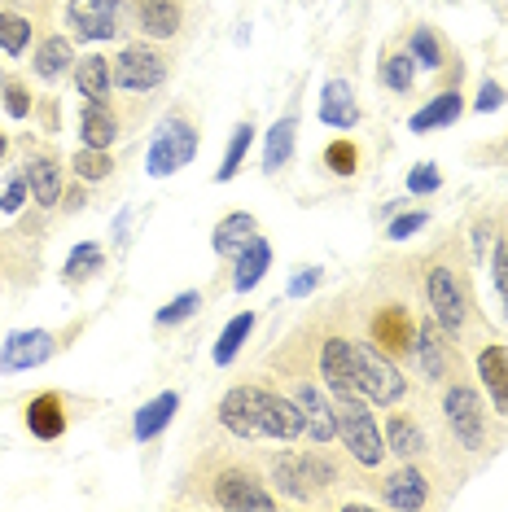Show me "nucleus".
Here are the masks:
<instances>
[{"instance_id": "1", "label": "nucleus", "mask_w": 508, "mask_h": 512, "mask_svg": "<svg viewBox=\"0 0 508 512\" xmlns=\"http://www.w3.org/2000/svg\"><path fill=\"white\" fill-rule=\"evenodd\" d=\"M320 377L333 394H364L377 407H395L408 390L395 359L368 342H351V337H329L320 346Z\"/></svg>"}, {"instance_id": "2", "label": "nucleus", "mask_w": 508, "mask_h": 512, "mask_svg": "<svg viewBox=\"0 0 508 512\" xmlns=\"http://www.w3.org/2000/svg\"><path fill=\"white\" fill-rule=\"evenodd\" d=\"M219 425L237 438H281L290 442L303 434V412L294 399H281L259 386H237L219 399Z\"/></svg>"}, {"instance_id": "3", "label": "nucleus", "mask_w": 508, "mask_h": 512, "mask_svg": "<svg viewBox=\"0 0 508 512\" xmlns=\"http://www.w3.org/2000/svg\"><path fill=\"white\" fill-rule=\"evenodd\" d=\"M333 412H338V438L346 442V451H351L364 469L381 464L386 447H381V434H377L373 416H368V407H364V394H338V399H333Z\"/></svg>"}, {"instance_id": "4", "label": "nucleus", "mask_w": 508, "mask_h": 512, "mask_svg": "<svg viewBox=\"0 0 508 512\" xmlns=\"http://www.w3.org/2000/svg\"><path fill=\"white\" fill-rule=\"evenodd\" d=\"M193 154H198V132H193L184 119H163L154 132V141H149V154H145V171L154 180H167L171 171H180L184 162H193Z\"/></svg>"}, {"instance_id": "5", "label": "nucleus", "mask_w": 508, "mask_h": 512, "mask_svg": "<svg viewBox=\"0 0 508 512\" xmlns=\"http://www.w3.org/2000/svg\"><path fill=\"white\" fill-rule=\"evenodd\" d=\"M110 75H114V88L123 92H149L167 79V57H158L149 44H132V49L114 57Z\"/></svg>"}, {"instance_id": "6", "label": "nucleus", "mask_w": 508, "mask_h": 512, "mask_svg": "<svg viewBox=\"0 0 508 512\" xmlns=\"http://www.w3.org/2000/svg\"><path fill=\"white\" fill-rule=\"evenodd\" d=\"M425 294H430V311L438 320V329L447 337L465 333V294H460V281L452 267H430L425 276Z\"/></svg>"}, {"instance_id": "7", "label": "nucleus", "mask_w": 508, "mask_h": 512, "mask_svg": "<svg viewBox=\"0 0 508 512\" xmlns=\"http://www.w3.org/2000/svg\"><path fill=\"white\" fill-rule=\"evenodd\" d=\"M276 477H281L285 495L311 499L320 486L333 482V469H329V460H320V456H281L276 460Z\"/></svg>"}, {"instance_id": "8", "label": "nucleus", "mask_w": 508, "mask_h": 512, "mask_svg": "<svg viewBox=\"0 0 508 512\" xmlns=\"http://www.w3.org/2000/svg\"><path fill=\"white\" fill-rule=\"evenodd\" d=\"M66 22L79 40H114L119 36V0H71Z\"/></svg>"}, {"instance_id": "9", "label": "nucleus", "mask_w": 508, "mask_h": 512, "mask_svg": "<svg viewBox=\"0 0 508 512\" xmlns=\"http://www.w3.org/2000/svg\"><path fill=\"white\" fill-rule=\"evenodd\" d=\"M368 337H373V346L381 355H408L412 342H417V329H412V316L408 307H399V302H390V307H381L373 316V329H368Z\"/></svg>"}, {"instance_id": "10", "label": "nucleus", "mask_w": 508, "mask_h": 512, "mask_svg": "<svg viewBox=\"0 0 508 512\" xmlns=\"http://www.w3.org/2000/svg\"><path fill=\"white\" fill-rule=\"evenodd\" d=\"M53 359V333L44 329H22V333H9L5 346H0V368L5 372H27V368H40Z\"/></svg>"}, {"instance_id": "11", "label": "nucleus", "mask_w": 508, "mask_h": 512, "mask_svg": "<svg viewBox=\"0 0 508 512\" xmlns=\"http://www.w3.org/2000/svg\"><path fill=\"white\" fill-rule=\"evenodd\" d=\"M443 412H447V425H452V434L465 442L469 451L482 447V403H478V390L469 386H452L443 399Z\"/></svg>"}, {"instance_id": "12", "label": "nucleus", "mask_w": 508, "mask_h": 512, "mask_svg": "<svg viewBox=\"0 0 508 512\" xmlns=\"http://www.w3.org/2000/svg\"><path fill=\"white\" fill-rule=\"evenodd\" d=\"M298 412H303V434L316 442V447H325L329 438H338V412H333V403L325 399V390L320 386H298Z\"/></svg>"}, {"instance_id": "13", "label": "nucleus", "mask_w": 508, "mask_h": 512, "mask_svg": "<svg viewBox=\"0 0 508 512\" xmlns=\"http://www.w3.org/2000/svg\"><path fill=\"white\" fill-rule=\"evenodd\" d=\"M215 504L219 508H276V499L263 491L250 473L228 469V473L215 477Z\"/></svg>"}, {"instance_id": "14", "label": "nucleus", "mask_w": 508, "mask_h": 512, "mask_svg": "<svg viewBox=\"0 0 508 512\" xmlns=\"http://www.w3.org/2000/svg\"><path fill=\"white\" fill-rule=\"evenodd\" d=\"M320 123L338 127V132L360 123V101H355V92L346 79H329L325 92H320Z\"/></svg>"}, {"instance_id": "15", "label": "nucleus", "mask_w": 508, "mask_h": 512, "mask_svg": "<svg viewBox=\"0 0 508 512\" xmlns=\"http://www.w3.org/2000/svg\"><path fill=\"white\" fill-rule=\"evenodd\" d=\"M254 237H259V224H254V215H246V211H233V215H224V219H219V224H215L211 246H215L219 259H237V254L246 250Z\"/></svg>"}, {"instance_id": "16", "label": "nucleus", "mask_w": 508, "mask_h": 512, "mask_svg": "<svg viewBox=\"0 0 508 512\" xmlns=\"http://www.w3.org/2000/svg\"><path fill=\"white\" fill-rule=\"evenodd\" d=\"M27 429L40 442L62 438L66 434V403H62V394H36V399L27 403Z\"/></svg>"}, {"instance_id": "17", "label": "nucleus", "mask_w": 508, "mask_h": 512, "mask_svg": "<svg viewBox=\"0 0 508 512\" xmlns=\"http://www.w3.org/2000/svg\"><path fill=\"white\" fill-rule=\"evenodd\" d=\"M478 377H482V390L491 394L495 412L508 416V351L504 346H487L478 355Z\"/></svg>"}, {"instance_id": "18", "label": "nucleus", "mask_w": 508, "mask_h": 512, "mask_svg": "<svg viewBox=\"0 0 508 512\" xmlns=\"http://www.w3.org/2000/svg\"><path fill=\"white\" fill-rule=\"evenodd\" d=\"M381 499H386L390 508H425V499H430V482H425L417 469H399V473H390L386 482H381Z\"/></svg>"}, {"instance_id": "19", "label": "nucleus", "mask_w": 508, "mask_h": 512, "mask_svg": "<svg viewBox=\"0 0 508 512\" xmlns=\"http://www.w3.org/2000/svg\"><path fill=\"white\" fill-rule=\"evenodd\" d=\"M460 110H465V97H460L456 88H447V92H438V97L425 101V106L408 119V127H412V132H434V127H452V123L460 119Z\"/></svg>"}, {"instance_id": "20", "label": "nucleus", "mask_w": 508, "mask_h": 512, "mask_svg": "<svg viewBox=\"0 0 508 512\" xmlns=\"http://www.w3.org/2000/svg\"><path fill=\"white\" fill-rule=\"evenodd\" d=\"M176 407H180V394L176 390H163L158 399H149L141 412H136V421H132L136 442H149V438L163 434V429L171 425V416H176Z\"/></svg>"}, {"instance_id": "21", "label": "nucleus", "mask_w": 508, "mask_h": 512, "mask_svg": "<svg viewBox=\"0 0 508 512\" xmlns=\"http://www.w3.org/2000/svg\"><path fill=\"white\" fill-rule=\"evenodd\" d=\"M136 18L141 31L154 40H171L180 31V5L176 0H136Z\"/></svg>"}, {"instance_id": "22", "label": "nucleus", "mask_w": 508, "mask_h": 512, "mask_svg": "<svg viewBox=\"0 0 508 512\" xmlns=\"http://www.w3.org/2000/svg\"><path fill=\"white\" fill-rule=\"evenodd\" d=\"M114 136H119V123L106 110V101H88L84 114H79V141L88 149H110Z\"/></svg>"}, {"instance_id": "23", "label": "nucleus", "mask_w": 508, "mask_h": 512, "mask_svg": "<svg viewBox=\"0 0 508 512\" xmlns=\"http://www.w3.org/2000/svg\"><path fill=\"white\" fill-rule=\"evenodd\" d=\"M268 267H272V246L263 237H254L246 250L237 254V272H233V289L237 294H246V289H254L268 276Z\"/></svg>"}, {"instance_id": "24", "label": "nucleus", "mask_w": 508, "mask_h": 512, "mask_svg": "<svg viewBox=\"0 0 508 512\" xmlns=\"http://www.w3.org/2000/svg\"><path fill=\"white\" fill-rule=\"evenodd\" d=\"M294 132H298L294 114H285V119L272 123L268 145H263V171H268V176H276L281 167H290V158H294Z\"/></svg>"}, {"instance_id": "25", "label": "nucleus", "mask_w": 508, "mask_h": 512, "mask_svg": "<svg viewBox=\"0 0 508 512\" xmlns=\"http://www.w3.org/2000/svg\"><path fill=\"white\" fill-rule=\"evenodd\" d=\"M22 176H27V189H31V197H36L40 206H57V202H62V176H57V162L53 158H31Z\"/></svg>"}, {"instance_id": "26", "label": "nucleus", "mask_w": 508, "mask_h": 512, "mask_svg": "<svg viewBox=\"0 0 508 512\" xmlns=\"http://www.w3.org/2000/svg\"><path fill=\"white\" fill-rule=\"evenodd\" d=\"M75 84H79V92H84L88 101H106V92H110V84H114V75H110V62L106 57H79V66H75Z\"/></svg>"}, {"instance_id": "27", "label": "nucleus", "mask_w": 508, "mask_h": 512, "mask_svg": "<svg viewBox=\"0 0 508 512\" xmlns=\"http://www.w3.org/2000/svg\"><path fill=\"white\" fill-rule=\"evenodd\" d=\"M71 62H75V53H71V44H66L62 36H49L36 49V75L44 79V84H53V79H62L66 71H71Z\"/></svg>"}, {"instance_id": "28", "label": "nucleus", "mask_w": 508, "mask_h": 512, "mask_svg": "<svg viewBox=\"0 0 508 512\" xmlns=\"http://www.w3.org/2000/svg\"><path fill=\"white\" fill-rule=\"evenodd\" d=\"M254 333V311H241V316H233V320H228V329L224 333H219V342H215V364L219 368H224V364H233V359H237V351H241V346H246V337Z\"/></svg>"}, {"instance_id": "29", "label": "nucleus", "mask_w": 508, "mask_h": 512, "mask_svg": "<svg viewBox=\"0 0 508 512\" xmlns=\"http://www.w3.org/2000/svg\"><path fill=\"white\" fill-rule=\"evenodd\" d=\"M386 442H390V451H395L399 460H417L421 451H425V434L408 421V416H390V425H386Z\"/></svg>"}, {"instance_id": "30", "label": "nucleus", "mask_w": 508, "mask_h": 512, "mask_svg": "<svg viewBox=\"0 0 508 512\" xmlns=\"http://www.w3.org/2000/svg\"><path fill=\"white\" fill-rule=\"evenodd\" d=\"M412 351H417V364H421V372L430 381H438L443 377V342H438V329L430 320L421 324V333H417V342H412Z\"/></svg>"}, {"instance_id": "31", "label": "nucleus", "mask_w": 508, "mask_h": 512, "mask_svg": "<svg viewBox=\"0 0 508 512\" xmlns=\"http://www.w3.org/2000/svg\"><path fill=\"white\" fill-rule=\"evenodd\" d=\"M101 263H106V254H101L97 241H84V246L71 250V259H66V281H88V276L101 272Z\"/></svg>"}, {"instance_id": "32", "label": "nucleus", "mask_w": 508, "mask_h": 512, "mask_svg": "<svg viewBox=\"0 0 508 512\" xmlns=\"http://www.w3.org/2000/svg\"><path fill=\"white\" fill-rule=\"evenodd\" d=\"M250 141H254V127L250 123H237L233 127V141H228V149H224V167L215 171V180H233L237 176L241 162H246V154H250Z\"/></svg>"}, {"instance_id": "33", "label": "nucleus", "mask_w": 508, "mask_h": 512, "mask_svg": "<svg viewBox=\"0 0 508 512\" xmlns=\"http://www.w3.org/2000/svg\"><path fill=\"white\" fill-rule=\"evenodd\" d=\"M412 79H417V62H412V53H386L381 57V84L386 88L408 92Z\"/></svg>"}, {"instance_id": "34", "label": "nucleus", "mask_w": 508, "mask_h": 512, "mask_svg": "<svg viewBox=\"0 0 508 512\" xmlns=\"http://www.w3.org/2000/svg\"><path fill=\"white\" fill-rule=\"evenodd\" d=\"M31 40V22L22 14H9V9H0V53L18 57L22 49H27Z\"/></svg>"}, {"instance_id": "35", "label": "nucleus", "mask_w": 508, "mask_h": 512, "mask_svg": "<svg viewBox=\"0 0 508 512\" xmlns=\"http://www.w3.org/2000/svg\"><path fill=\"white\" fill-rule=\"evenodd\" d=\"M408 53H412V62H417V66H425V71H438V66H443V44H438V36H434L430 27L412 31Z\"/></svg>"}, {"instance_id": "36", "label": "nucleus", "mask_w": 508, "mask_h": 512, "mask_svg": "<svg viewBox=\"0 0 508 512\" xmlns=\"http://www.w3.org/2000/svg\"><path fill=\"white\" fill-rule=\"evenodd\" d=\"M71 167H75V176H79V180H106L114 162H110L106 149H88V145H84V149L75 154Z\"/></svg>"}, {"instance_id": "37", "label": "nucleus", "mask_w": 508, "mask_h": 512, "mask_svg": "<svg viewBox=\"0 0 508 512\" xmlns=\"http://www.w3.org/2000/svg\"><path fill=\"white\" fill-rule=\"evenodd\" d=\"M198 307H202V294H198V289H184V294H176L163 311H158V324H163V329H171V324L198 316Z\"/></svg>"}, {"instance_id": "38", "label": "nucleus", "mask_w": 508, "mask_h": 512, "mask_svg": "<svg viewBox=\"0 0 508 512\" xmlns=\"http://www.w3.org/2000/svg\"><path fill=\"white\" fill-rule=\"evenodd\" d=\"M325 167L333 176H355V167H360V149L351 141H329L325 145Z\"/></svg>"}, {"instance_id": "39", "label": "nucleus", "mask_w": 508, "mask_h": 512, "mask_svg": "<svg viewBox=\"0 0 508 512\" xmlns=\"http://www.w3.org/2000/svg\"><path fill=\"white\" fill-rule=\"evenodd\" d=\"M438 184H443V176H438L434 162H421V167L408 171V193H412V197H430Z\"/></svg>"}, {"instance_id": "40", "label": "nucleus", "mask_w": 508, "mask_h": 512, "mask_svg": "<svg viewBox=\"0 0 508 512\" xmlns=\"http://www.w3.org/2000/svg\"><path fill=\"white\" fill-rule=\"evenodd\" d=\"M27 176H9L5 189H0V215H18L22 202H27Z\"/></svg>"}, {"instance_id": "41", "label": "nucleus", "mask_w": 508, "mask_h": 512, "mask_svg": "<svg viewBox=\"0 0 508 512\" xmlns=\"http://www.w3.org/2000/svg\"><path fill=\"white\" fill-rule=\"evenodd\" d=\"M425 224H430V215L425 211H412V215H399V219H390V228H386V237L390 241H408L412 232H421Z\"/></svg>"}, {"instance_id": "42", "label": "nucleus", "mask_w": 508, "mask_h": 512, "mask_svg": "<svg viewBox=\"0 0 508 512\" xmlns=\"http://www.w3.org/2000/svg\"><path fill=\"white\" fill-rule=\"evenodd\" d=\"M5 114L9 119H27L31 114V97H27V88H22L18 79H9L5 84Z\"/></svg>"}, {"instance_id": "43", "label": "nucleus", "mask_w": 508, "mask_h": 512, "mask_svg": "<svg viewBox=\"0 0 508 512\" xmlns=\"http://www.w3.org/2000/svg\"><path fill=\"white\" fill-rule=\"evenodd\" d=\"M325 281V272L320 267H303L298 276H290V285H285V294L290 298H307V294H316V285Z\"/></svg>"}, {"instance_id": "44", "label": "nucleus", "mask_w": 508, "mask_h": 512, "mask_svg": "<svg viewBox=\"0 0 508 512\" xmlns=\"http://www.w3.org/2000/svg\"><path fill=\"white\" fill-rule=\"evenodd\" d=\"M491 272H495V289H500V302H504V316H508V246H504V241H500V246H495Z\"/></svg>"}, {"instance_id": "45", "label": "nucleus", "mask_w": 508, "mask_h": 512, "mask_svg": "<svg viewBox=\"0 0 508 512\" xmlns=\"http://www.w3.org/2000/svg\"><path fill=\"white\" fill-rule=\"evenodd\" d=\"M504 106V88L495 84V79H487V84L478 88V101H473V110L478 114H491V110H500Z\"/></svg>"}, {"instance_id": "46", "label": "nucleus", "mask_w": 508, "mask_h": 512, "mask_svg": "<svg viewBox=\"0 0 508 512\" xmlns=\"http://www.w3.org/2000/svg\"><path fill=\"white\" fill-rule=\"evenodd\" d=\"M0 154H5V136H0Z\"/></svg>"}]
</instances>
